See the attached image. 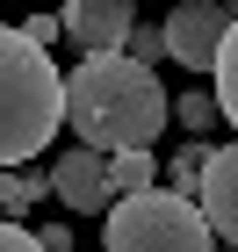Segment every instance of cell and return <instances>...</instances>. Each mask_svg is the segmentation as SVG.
<instances>
[{"label":"cell","mask_w":238,"mask_h":252,"mask_svg":"<svg viewBox=\"0 0 238 252\" xmlns=\"http://www.w3.org/2000/svg\"><path fill=\"white\" fill-rule=\"evenodd\" d=\"M166 116H173V101H166L159 72L137 65L130 51L79 58L72 79H65V123L94 152H152V137L166 130Z\"/></svg>","instance_id":"1"},{"label":"cell","mask_w":238,"mask_h":252,"mask_svg":"<svg viewBox=\"0 0 238 252\" xmlns=\"http://www.w3.org/2000/svg\"><path fill=\"white\" fill-rule=\"evenodd\" d=\"M65 123V79L29 29L0 22V166L36 158Z\"/></svg>","instance_id":"2"},{"label":"cell","mask_w":238,"mask_h":252,"mask_svg":"<svg viewBox=\"0 0 238 252\" xmlns=\"http://www.w3.org/2000/svg\"><path fill=\"white\" fill-rule=\"evenodd\" d=\"M101 252H217V231L195 194L144 188L116 194V209L101 216Z\"/></svg>","instance_id":"3"},{"label":"cell","mask_w":238,"mask_h":252,"mask_svg":"<svg viewBox=\"0 0 238 252\" xmlns=\"http://www.w3.org/2000/svg\"><path fill=\"white\" fill-rule=\"evenodd\" d=\"M231 7L224 0H173V15L159 22L166 29V58L173 65H188V72H217V51H224V36H231Z\"/></svg>","instance_id":"4"},{"label":"cell","mask_w":238,"mask_h":252,"mask_svg":"<svg viewBox=\"0 0 238 252\" xmlns=\"http://www.w3.org/2000/svg\"><path fill=\"white\" fill-rule=\"evenodd\" d=\"M51 194H58L72 216H108L116 209V180H108V152L94 144H72V152L51 166Z\"/></svg>","instance_id":"5"},{"label":"cell","mask_w":238,"mask_h":252,"mask_svg":"<svg viewBox=\"0 0 238 252\" xmlns=\"http://www.w3.org/2000/svg\"><path fill=\"white\" fill-rule=\"evenodd\" d=\"M65 29L87 58L101 51H130V29H137V0H65Z\"/></svg>","instance_id":"6"},{"label":"cell","mask_w":238,"mask_h":252,"mask_svg":"<svg viewBox=\"0 0 238 252\" xmlns=\"http://www.w3.org/2000/svg\"><path fill=\"white\" fill-rule=\"evenodd\" d=\"M202 216L224 245H238V144H217L209 152V173H202Z\"/></svg>","instance_id":"7"},{"label":"cell","mask_w":238,"mask_h":252,"mask_svg":"<svg viewBox=\"0 0 238 252\" xmlns=\"http://www.w3.org/2000/svg\"><path fill=\"white\" fill-rule=\"evenodd\" d=\"M108 180H116V194H144V188H159V158L152 152H108Z\"/></svg>","instance_id":"8"},{"label":"cell","mask_w":238,"mask_h":252,"mask_svg":"<svg viewBox=\"0 0 238 252\" xmlns=\"http://www.w3.org/2000/svg\"><path fill=\"white\" fill-rule=\"evenodd\" d=\"M209 152H217V144H202V137H188V144H180V158L166 166L173 194H202V173H209Z\"/></svg>","instance_id":"9"},{"label":"cell","mask_w":238,"mask_h":252,"mask_svg":"<svg viewBox=\"0 0 238 252\" xmlns=\"http://www.w3.org/2000/svg\"><path fill=\"white\" fill-rule=\"evenodd\" d=\"M217 108L238 130V22H231V36H224V51H217Z\"/></svg>","instance_id":"10"},{"label":"cell","mask_w":238,"mask_h":252,"mask_svg":"<svg viewBox=\"0 0 238 252\" xmlns=\"http://www.w3.org/2000/svg\"><path fill=\"white\" fill-rule=\"evenodd\" d=\"M173 116H180V130H188V137H209V130L224 123V108H217V94H180Z\"/></svg>","instance_id":"11"},{"label":"cell","mask_w":238,"mask_h":252,"mask_svg":"<svg viewBox=\"0 0 238 252\" xmlns=\"http://www.w3.org/2000/svg\"><path fill=\"white\" fill-rule=\"evenodd\" d=\"M130 58L159 65V58H166V29H144V22H137V29H130Z\"/></svg>","instance_id":"12"},{"label":"cell","mask_w":238,"mask_h":252,"mask_svg":"<svg viewBox=\"0 0 238 252\" xmlns=\"http://www.w3.org/2000/svg\"><path fill=\"white\" fill-rule=\"evenodd\" d=\"M0 252H43V238H36V231H22L15 216H0Z\"/></svg>","instance_id":"13"},{"label":"cell","mask_w":238,"mask_h":252,"mask_svg":"<svg viewBox=\"0 0 238 252\" xmlns=\"http://www.w3.org/2000/svg\"><path fill=\"white\" fill-rule=\"evenodd\" d=\"M36 238H43V252H72V231H65V223H43Z\"/></svg>","instance_id":"14"},{"label":"cell","mask_w":238,"mask_h":252,"mask_svg":"<svg viewBox=\"0 0 238 252\" xmlns=\"http://www.w3.org/2000/svg\"><path fill=\"white\" fill-rule=\"evenodd\" d=\"M22 29H29V36H36V43H51V36H58V29H65V22H58V15H36V22H22Z\"/></svg>","instance_id":"15"}]
</instances>
